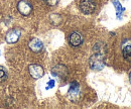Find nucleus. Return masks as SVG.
Listing matches in <instances>:
<instances>
[{"mask_svg": "<svg viewBox=\"0 0 131 109\" xmlns=\"http://www.w3.org/2000/svg\"><path fill=\"white\" fill-rule=\"evenodd\" d=\"M89 65L92 70L94 71H101L105 67V61H104V55L95 53L91 56L89 60Z\"/></svg>", "mask_w": 131, "mask_h": 109, "instance_id": "nucleus-1", "label": "nucleus"}, {"mask_svg": "<svg viewBox=\"0 0 131 109\" xmlns=\"http://www.w3.org/2000/svg\"><path fill=\"white\" fill-rule=\"evenodd\" d=\"M17 10L21 15L27 16L32 11V5L27 0H20L17 3Z\"/></svg>", "mask_w": 131, "mask_h": 109, "instance_id": "nucleus-2", "label": "nucleus"}, {"mask_svg": "<svg viewBox=\"0 0 131 109\" xmlns=\"http://www.w3.org/2000/svg\"><path fill=\"white\" fill-rule=\"evenodd\" d=\"M80 9L85 14H91L96 9V2L94 0H82L80 2Z\"/></svg>", "mask_w": 131, "mask_h": 109, "instance_id": "nucleus-3", "label": "nucleus"}, {"mask_svg": "<svg viewBox=\"0 0 131 109\" xmlns=\"http://www.w3.org/2000/svg\"><path fill=\"white\" fill-rule=\"evenodd\" d=\"M28 72H29L30 76L34 79H39L45 75V70H43V68H42L40 65H37V64L29 65V67H28Z\"/></svg>", "mask_w": 131, "mask_h": 109, "instance_id": "nucleus-4", "label": "nucleus"}, {"mask_svg": "<svg viewBox=\"0 0 131 109\" xmlns=\"http://www.w3.org/2000/svg\"><path fill=\"white\" fill-rule=\"evenodd\" d=\"M20 35H21V31H20V28L16 27V28L10 29V31L6 33L5 39H6V42L8 44H14V43L18 42Z\"/></svg>", "mask_w": 131, "mask_h": 109, "instance_id": "nucleus-5", "label": "nucleus"}, {"mask_svg": "<svg viewBox=\"0 0 131 109\" xmlns=\"http://www.w3.org/2000/svg\"><path fill=\"white\" fill-rule=\"evenodd\" d=\"M84 42V37L81 33L77 32V31H74L70 34L69 36V44L72 46V47H79L81 46Z\"/></svg>", "mask_w": 131, "mask_h": 109, "instance_id": "nucleus-6", "label": "nucleus"}, {"mask_svg": "<svg viewBox=\"0 0 131 109\" xmlns=\"http://www.w3.org/2000/svg\"><path fill=\"white\" fill-rule=\"evenodd\" d=\"M51 73L60 79H66L68 76V69L64 65H57L51 69Z\"/></svg>", "mask_w": 131, "mask_h": 109, "instance_id": "nucleus-7", "label": "nucleus"}, {"mask_svg": "<svg viewBox=\"0 0 131 109\" xmlns=\"http://www.w3.org/2000/svg\"><path fill=\"white\" fill-rule=\"evenodd\" d=\"M69 97L73 101H77L80 97V86L77 82H72L69 90Z\"/></svg>", "mask_w": 131, "mask_h": 109, "instance_id": "nucleus-8", "label": "nucleus"}, {"mask_svg": "<svg viewBox=\"0 0 131 109\" xmlns=\"http://www.w3.org/2000/svg\"><path fill=\"white\" fill-rule=\"evenodd\" d=\"M28 47L33 53H39L43 48V44H42V42L40 39H38L36 37H33L28 43Z\"/></svg>", "mask_w": 131, "mask_h": 109, "instance_id": "nucleus-9", "label": "nucleus"}, {"mask_svg": "<svg viewBox=\"0 0 131 109\" xmlns=\"http://www.w3.org/2000/svg\"><path fill=\"white\" fill-rule=\"evenodd\" d=\"M122 55H123V58H124L125 60H130L131 59V45L123 46Z\"/></svg>", "mask_w": 131, "mask_h": 109, "instance_id": "nucleus-10", "label": "nucleus"}, {"mask_svg": "<svg viewBox=\"0 0 131 109\" xmlns=\"http://www.w3.org/2000/svg\"><path fill=\"white\" fill-rule=\"evenodd\" d=\"M112 2H113L115 9H116V13H117V17L119 18V17H120V14L122 13V11H124V8H123V7L121 6V4H120V2H119L118 0H112Z\"/></svg>", "mask_w": 131, "mask_h": 109, "instance_id": "nucleus-11", "label": "nucleus"}, {"mask_svg": "<svg viewBox=\"0 0 131 109\" xmlns=\"http://www.w3.org/2000/svg\"><path fill=\"white\" fill-rule=\"evenodd\" d=\"M94 51L95 53H99V54H105L106 52V47L104 44H101V43H97L95 46H94Z\"/></svg>", "mask_w": 131, "mask_h": 109, "instance_id": "nucleus-12", "label": "nucleus"}, {"mask_svg": "<svg viewBox=\"0 0 131 109\" xmlns=\"http://www.w3.org/2000/svg\"><path fill=\"white\" fill-rule=\"evenodd\" d=\"M7 79V74L5 72V70H3V68L0 67V83L4 82Z\"/></svg>", "mask_w": 131, "mask_h": 109, "instance_id": "nucleus-13", "label": "nucleus"}, {"mask_svg": "<svg viewBox=\"0 0 131 109\" xmlns=\"http://www.w3.org/2000/svg\"><path fill=\"white\" fill-rule=\"evenodd\" d=\"M46 2L48 3V5H49V6H54V5H57L60 2V0H47Z\"/></svg>", "mask_w": 131, "mask_h": 109, "instance_id": "nucleus-14", "label": "nucleus"}, {"mask_svg": "<svg viewBox=\"0 0 131 109\" xmlns=\"http://www.w3.org/2000/svg\"><path fill=\"white\" fill-rule=\"evenodd\" d=\"M53 86H54V81L53 80H50L49 82V87L48 88H52Z\"/></svg>", "mask_w": 131, "mask_h": 109, "instance_id": "nucleus-15", "label": "nucleus"}, {"mask_svg": "<svg viewBox=\"0 0 131 109\" xmlns=\"http://www.w3.org/2000/svg\"><path fill=\"white\" fill-rule=\"evenodd\" d=\"M129 81H130V83H131V72L129 73Z\"/></svg>", "mask_w": 131, "mask_h": 109, "instance_id": "nucleus-16", "label": "nucleus"}, {"mask_svg": "<svg viewBox=\"0 0 131 109\" xmlns=\"http://www.w3.org/2000/svg\"><path fill=\"white\" fill-rule=\"evenodd\" d=\"M43 1H47V0H43Z\"/></svg>", "mask_w": 131, "mask_h": 109, "instance_id": "nucleus-17", "label": "nucleus"}]
</instances>
